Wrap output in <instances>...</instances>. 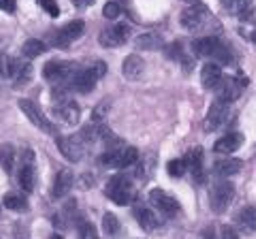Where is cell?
<instances>
[{"mask_svg":"<svg viewBox=\"0 0 256 239\" xmlns=\"http://www.w3.org/2000/svg\"><path fill=\"white\" fill-rule=\"evenodd\" d=\"M244 169V162L237 160V158H220V160L214 162V175L218 178H230V175H237Z\"/></svg>","mask_w":256,"mask_h":239,"instance_id":"20","label":"cell"},{"mask_svg":"<svg viewBox=\"0 0 256 239\" xmlns=\"http://www.w3.org/2000/svg\"><path fill=\"white\" fill-rule=\"evenodd\" d=\"M250 38H252V41H254V43H256V32H254V34H252V36H250Z\"/></svg>","mask_w":256,"mask_h":239,"instance_id":"45","label":"cell"},{"mask_svg":"<svg viewBox=\"0 0 256 239\" xmlns=\"http://www.w3.org/2000/svg\"><path fill=\"white\" fill-rule=\"evenodd\" d=\"M122 73H124L126 79H130V82H137V79H141L143 73H146V62H143V58H141V56H137V54L128 56V58L124 60Z\"/></svg>","mask_w":256,"mask_h":239,"instance_id":"19","label":"cell"},{"mask_svg":"<svg viewBox=\"0 0 256 239\" xmlns=\"http://www.w3.org/2000/svg\"><path fill=\"white\" fill-rule=\"evenodd\" d=\"M0 9L6 11V13H13L18 9V2H15V0H0Z\"/></svg>","mask_w":256,"mask_h":239,"instance_id":"37","label":"cell"},{"mask_svg":"<svg viewBox=\"0 0 256 239\" xmlns=\"http://www.w3.org/2000/svg\"><path fill=\"white\" fill-rule=\"evenodd\" d=\"M0 166H2L6 173H11L15 166V148L9 146V143L0 148Z\"/></svg>","mask_w":256,"mask_h":239,"instance_id":"25","label":"cell"},{"mask_svg":"<svg viewBox=\"0 0 256 239\" xmlns=\"http://www.w3.org/2000/svg\"><path fill=\"white\" fill-rule=\"evenodd\" d=\"M137 47L139 50H158V47H162V38L158 34H141L137 38Z\"/></svg>","mask_w":256,"mask_h":239,"instance_id":"26","label":"cell"},{"mask_svg":"<svg viewBox=\"0 0 256 239\" xmlns=\"http://www.w3.org/2000/svg\"><path fill=\"white\" fill-rule=\"evenodd\" d=\"M118 2H128V0H118Z\"/></svg>","mask_w":256,"mask_h":239,"instance_id":"46","label":"cell"},{"mask_svg":"<svg viewBox=\"0 0 256 239\" xmlns=\"http://www.w3.org/2000/svg\"><path fill=\"white\" fill-rule=\"evenodd\" d=\"M169 56H171L173 60H182V45L180 43H173L169 47Z\"/></svg>","mask_w":256,"mask_h":239,"instance_id":"39","label":"cell"},{"mask_svg":"<svg viewBox=\"0 0 256 239\" xmlns=\"http://www.w3.org/2000/svg\"><path fill=\"white\" fill-rule=\"evenodd\" d=\"M224 2H226V9L230 13H244L252 0H224Z\"/></svg>","mask_w":256,"mask_h":239,"instance_id":"33","label":"cell"},{"mask_svg":"<svg viewBox=\"0 0 256 239\" xmlns=\"http://www.w3.org/2000/svg\"><path fill=\"white\" fill-rule=\"evenodd\" d=\"M186 164L190 166V171L194 173V178L198 180H203V150L201 148H196V150H192V152H188L186 156Z\"/></svg>","mask_w":256,"mask_h":239,"instance_id":"23","label":"cell"},{"mask_svg":"<svg viewBox=\"0 0 256 239\" xmlns=\"http://www.w3.org/2000/svg\"><path fill=\"white\" fill-rule=\"evenodd\" d=\"M220 36H216V34H207V36H201V38H196L194 43H192V52H194V56H198V58H207V56H216V52L220 50Z\"/></svg>","mask_w":256,"mask_h":239,"instance_id":"13","label":"cell"},{"mask_svg":"<svg viewBox=\"0 0 256 239\" xmlns=\"http://www.w3.org/2000/svg\"><path fill=\"white\" fill-rule=\"evenodd\" d=\"M92 70H94V73H96V77H102V75H105L107 73V64H105V62H96V66H92Z\"/></svg>","mask_w":256,"mask_h":239,"instance_id":"40","label":"cell"},{"mask_svg":"<svg viewBox=\"0 0 256 239\" xmlns=\"http://www.w3.org/2000/svg\"><path fill=\"white\" fill-rule=\"evenodd\" d=\"M75 6H88V4H92L94 0H73Z\"/></svg>","mask_w":256,"mask_h":239,"instance_id":"42","label":"cell"},{"mask_svg":"<svg viewBox=\"0 0 256 239\" xmlns=\"http://www.w3.org/2000/svg\"><path fill=\"white\" fill-rule=\"evenodd\" d=\"M182 24H184L186 30H190V32H207V30H212L216 26V22L210 15V11H207L201 2L190 4L188 9L184 11Z\"/></svg>","mask_w":256,"mask_h":239,"instance_id":"1","label":"cell"},{"mask_svg":"<svg viewBox=\"0 0 256 239\" xmlns=\"http://www.w3.org/2000/svg\"><path fill=\"white\" fill-rule=\"evenodd\" d=\"M235 226L244 235L256 233V207L254 205H246L235 214Z\"/></svg>","mask_w":256,"mask_h":239,"instance_id":"12","label":"cell"},{"mask_svg":"<svg viewBox=\"0 0 256 239\" xmlns=\"http://www.w3.org/2000/svg\"><path fill=\"white\" fill-rule=\"evenodd\" d=\"M186 169H188V164H186V158H178V160H171L169 164H166V171H169V175L171 178H182L184 173H186Z\"/></svg>","mask_w":256,"mask_h":239,"instance_id":"31","label":"cell"},{"mask_svg":"<svg viewBox=\"0 0 256 239\" xmlns=\"http://www.w3.org/2000/svg\"><path fill=\"white\" fill-rule=\"evenodd\" d=\"M54 114H56V118L62 120V122L68 124V126H73V124L79 122V107L68 98H62L60 102H56Z\"/></svg>","mask_w":256,"mask_h":239,"instance_id":"15","label":"cell"},{"mask_svg":"<svg viewBox=\"0 0 256 239\" xmlns=\"http://www.w3.org/2000/svg\"><path fill=\"white\" fill-rule=\"evenodd\" d=\"M79 239H98V233H96V228L92 224L84 222V224L79 226Z\"/></svg>","mask_w":256,"mask_h":239,"instance_id":"35","label":"cell"},{"mask_svg":"<svg viewBox=\"0 0 256 239\" xmlns=\"http://www.w3.org/2000/svg\"><path fill=\"white\" fill-rule=\"evenodd\" d=\"M222 77H224L222 68H220V64H216V62H207L201 70V84L205 90H216V88L220 86Z\"/></svg>","mask_w":256,"mask_h":239,"instance_id":"18","label":"cell"},{"mask_svg":"<svg viewBox=\"0 0 256 239\" xmlns=\"http://www.w3.org/2000/svg\"><path fill=\"white\" fill-rule=\"evenodd\" d=\"M20 186L22 190L26 192H32L34 190V184H36V173H34V164L30 162H22V169H20Z\"/></svg>","mask_w":256,"mask_h":239,"instance_id":"22","label":"cell"},{"mask_svg":"<svg viewBox=\"0 0 256 239\" xmlns=\"http://www.w3.org/2000/svg\"><path fill=\"white\" fill-rule=\"evenodd\" d=\"M96 82H98V77H96V73L92 68H82V70H77V73L73 75V79H70L68 86L73 88V90H77V92L88 94L96 86Z\"/></svg>","mask_w":256,"mask_h":239,"instance_id":"14","label":"cell"},{"mask_svg":"<svg viewBox=\"0 0 256 239\" xmlns=\"http://www.w3.org/2000/svg\"><path fill=\"white\" fill-rule=\"evenodd\" d=\"M154 166H156V156L152 154V156H146V162H141L137 166V178L139 180H150L152 178V171H154Z\"/></svg>","mask_w":256,"mask_h":239,"instance_id":"27","label":"cell"},{"mask_svg":"<svg viewBox=\"0 0 256 239\" xmlns=\"http://www.w3.org/2000/svg\"><path fill=\"white\" fill-rule=\"evenodd\" d=\"M50 239H64V237H62V235H52Z\"/></svg>","mask_w":256,"mask_h":239,"instance_id":"44","label":"cell"},{"mask_svg":"<svg viewBox=\"0 0 256 239\" xmlns=\"http://www.w3.org/2000/svg\"><path fill=\"white\" fill-rule=\"evenodd\" d=\"M139 160V152L137 148H122V158H120V169H126Z\"/></svg>","mask_w":256,"mask_h":239,"instance_id":"29","label":"cell"},{"mask_svg":"<svg viewBox=\"0 0 256 239\" xmlns=\"http://www.w3.org/2000/svg\"><path fill=\"white\" fill-rule=\"evenodd\" d=\"M77 64H73V62H60V60H52L47 62L45 68H43V77L47 79V82H52L56 86L60 84H70V79H73V75L77 73Z\"/></svg>","mask_w":256,"mask_h":239,"instance_id":"3","label":"cell"},{"mask_svg":"<svg viewBox=\"0 0 256 239\" xmlns=\"http://www.w3.org/2000/svg\"><path fill=\"white\" fill-rule=\"evenodd\" d=\"M184 2H188V4H196V2H201V0H184Z\"/></svg>","mask_w":256,"mask_h":239,"instance_id":"43","label":"cell"},{"mask_svg":"<svg viewBox=\"0 0 256 239\" xmlns=\"http://www.w3.org/2000/svg\"><path fill=\"white\" fill-rule=\"evenodd\" d=\"M102 230H105L109 237L120 233V220L114 216V214H105V218H102Z\"/></svg>","mask_w":256,"mask_h":239,"instance_id":"30","label":"cell"},{"mask_svg":"<svg viewBox=\"0 0 256 239\" xmlns=\"http://www.w3.org/2000/svg\"><path fill=\"white\" fill-rule=\"evenodd\" d=\"M235 198V186L230 184V182H218V184H214L212 192H210V205H212V212L214 214H224L230 207Z\"/></svg>","mask_w":256,"mask_h":239,"instance_id":"2","label":"cell"},{"mask_svg":"<svg viewBox=\"0 0 256 239\" xmlns=\"http://www.w3.org/2000/svg\"><path fill=\"white\" fill-rule=\"evenodd\" d=\"M105 194H107V198H111V201L118 205H128L132 201L134 192H132V184L128 182V178H124V175H114V178L107 182Z\"/></svg>","mask_w":256,"mask_h":239,"instance_id":"4","label":"cell"},{"mask_svg":"<svg viewBox=\"0 0 256 239\" xmlns=\"http://www.w3.org/2000/svg\"><path fill=\"white\" fill-rule=\"evenodd\" d=\"M120 11H122V9H120L118 2H107L105 9H102V15H105L107 20H116L118 15H120Z\"/></svg>","mask_w":256,"mask_h":239,"instance_id":"36","label":"cell"},{"mask_svg":"<svg viewBox=\"0 0 256 239\" xmlns=\"http://www.w3.org/2000/svg\"><path fill=\"white\" fill-rule=\"evenodd\" d=\"M109 109H111V102H109V100H102L100 105L92 111V122H94V124L105 122V118H107V114H109Z\"/></svg>","mask_w":256,"mask_h":239,"instance_id":"32","label":"cell"},{"mask_svg":"<svg viewBox=\"0 0 256 239\" xmlns=\"http://www.w3.org/2000/svg\"><path fill=\"white\" fill-rule=\"evenodd\" d=\"M36 2H38V6H41L43 11L50 13L52 18H58V15H60V6H58L56 0H36Z\"/></svg>","mask_w":256,"mask_h":239,"instance_id":"34","label":"cell"},{"mask_svg":"<svg viewBox=\"0 0 256 239\" xmlns=\"http://www.w3.org/2000/svg\"><path fill=\"white\" fill-rule=\"evenodd\" d=\"M20 109L24 111V114H26V118L36 126V128H41L43 132H50V134L56 132V124L50 122V120L43 116V111L38 109L32 100H20Z\"/></svg>","mask_w":256,"mask_h":239,"instance_id":"7","label":"cell"},{"mask_svg":"<svg viewBox=\"0 0 256 239\" xmlns=\"http://www.w3.org/2000/svg\"><path fill=\"white\" fill-rule=\"evenodd\" d=\"M56 146H58V150L62 152V156L66 158V160H70V162L84 160L86 150H88L86 141H84L82 137H58Z\"/></svg>","mask_w":256,"mask_h":239,"instance_id":"5","label":"cell"},{"mask_svg":"<svg viewBox=\"0 0 256 239\" xmlns=\"http://www.w3.org/2000/svg\"><path fill=\"white\" fill-rule=\"evenodd\" d=\"M150 201H152V205H154L156 210L162 214V216H166V218H175V216L180 214V203L175 201L171 194H166L164 190H160V188L152 190Z\"/></svg>","mask_w":256,"mask_h":239,"instance_id":"6","label":"cell"},{"mask_svg":"<svg viewBox=\"0 0 256 239\" xmlns=\"http://www.w3.org/2000/svg\"><path fill=\"white\" fill-rule=\"evenodd\" d=\"M242 146H244V134L242 132H230V134H224L222 139L216 141L214 152L216 154H233Z\"/></svg>","mask_w":256,"mask_h":239,"instance_id":"16","label":"cell"},{"mask_svg":"<svg viewBox=\"0 0 256 239\" xmlns=\"http://www.w3.org/2000/svg\"><path fill=\"white\" fill-rule=\"evenodd\" d=\"M134 218L141 224L143 230H156L160 226V222L156 218V214L150 210V207H143V205H137L134 207Z\"/></svg>","mask_w":256,"mask_h":239,"instance_id":"21","label":"cell"},{"mask_svg":"<svg viewBox=\"0 0 256 239\" xmlns=\"http://www.w3.org/2000/svg\"><path fill=\"white\" fill-rule=\"evenodd\" d=\"M128 36H130V26H128V24H118L114 28L102 30L98 41L102 47H120L128 41Z\"/></svg>","mask_w":256,"mask_h":239,"instance_id":"9","label":"cell"},{"mask_svg":"<svg viewBox=\"0 0 256 239\" xmlns=\"http://www.w3.org/2000/svg\"><path fill=\"white\" fill-rule=\"evenodd\" d=\"M4 205L9 207V210H13V212H26L28 210L26 198L20 196V194H6L4 196Z\"/></svg>","mask_w":256,"mask_h":239,"instance_id":"28","label":"cell"},{"mask_svg":"<svg viewBox=\"0 0 256 239\" xmlns=\"http://www.w3.org/2000/svg\"><path fill=\"white\" fill-rule=\"evenodd\" d=\"M45 52H47V45L43 41H36V38H30V41H26L22 47L24 58H38V56Z\"/></svg>","mask_w":256,"mask_h":239,"instance_id":"24","label":"cell"},{"mask_svg":"<svg viewBox=\"0 0 256 239\" xmlns=\"http://www.w3.org/2000/svg\"><path fill=\"white\" fill-rule=\"evenodd\" d=\"M84 30H86V24H84L82 20L70 22V24H66V26H64L60 32L54 36V45L60 47V50H66L70 43H75L77 38L84 34Z\"/></svg>","mask_w":256,"mask_h":239,"instance_id":"8","label":"cell"},{"mask_svg":"<svg viewBox=\"0 0 256 239\" xmlns=\"http://www.w3.org/2000/svg\"><path fill=\"white\" fill-rule=\"evenodd\" d=\"M244 86H246V82H242V79H235V77L224 79V77H222L220 86L216 88V90H218V98L230 105V102H235L239 96H242Z\"/></svg>","mask_w":256,"mask_h":239,"instance_id":"10","label":"cell"},{"mask_svg":"<svg viewBox=\"0 0 256 239\" xmlns=\"http://www.w3.org/2000/svg\"><path fill=\"white\" fill-rule=\"evenodd\" d=\"M203 239H216V228L214 226H207L203 230Z\"/></svg>","mask_w":256,"mask_h":239,"instance_id":"41","label":"cell"},{"mask_svg":"<svg viewBox=\"0 0 256 239\" xmlns=\"http://www.w3.org/2000/svg\"><path fill=\"white\" fill-rule=\"evenodd\" d=\"M73 184H75V175L70 173L68 169H60L58 175H56V182H54V196L56 198H62V196H66L70 190H73Z\"/></svg>","mask_w":256,"mask_h":239,"instance_id":"17","label":"cell"},{"mask_svg":"<svg viewBox=\"0 0 256 239\" xmlns=\"http://www.w3.org/2000/svg\"><path fill=\"white\" fill-rule=\"evenodd\" d=\"M222 239H239L237 228H233V226H222Z\"/></svg>","mask_w":256,"mask_h":239,"instance_id":"38","label":"cell"},{"mask_svg":"<svg viewBox=\"0 0 256 239\" xmlns=\"http://www.w3.org/2000/svg\"><path fill=\"white\" fill-rule=\"evenodd\" d=\"M226 118H228V102H224V100H216L212 109H210V114H207L205 118V130L207 132H214V130H218L220 126H224V122H226Z\"/></svg>","mask_w":256,"mask_h":239,"instance_id":"11","label":"cell"}]
</instances>
